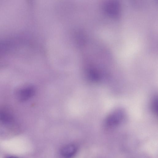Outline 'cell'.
Segmentation results:
<instances>
[{
    "label": "cell",
    "instance_id": "4",
    "mask_svg": "<svg viewBox=\"0 0 158 158\" xmlns=\"http://www.w3.org/2000/svg\"><path fill=\"white\" fill-rule=\"evenodd\" d=\"M77 151L76 147L73 144H68L64 147L61 149V155L65 158H70L76 153Z\"/></svg>",
    "mask_w": 158,
    "mask_h": 158
},
{
    "label": "cell",
    "instance_id": "2",
    "mask_svg": "<svg viewBox=\"0 0 158 158\" xmlns=\"http://www.w3.org/2000/svg\"><path fill=\"white\" fill-rule=\"evenodd\" d=\"M35 92L34 89L31 86L23 87L20 88L17 91L16 98L20 101H24L32 96Z\"/></svg>",
    "mask_w": 158,
    "mask_h": 158
},
{
    "label": "cell",
    "instance_id": "3",
    "mask_svg": "<svg viewBox=\"0 0 158 158\" xmlns=\"http://www.w3.org/2000/svg\"><path fill=\"white\" fill-rule=\"evenodd\" d=\"M12 112L9 108L4 106H0V123L9 124L14 121Z\"/></svg>",
    "mask_w": 158,
    "mask_h": 158
},
{
    "label": "cell",
    "instance_id": "1",
    "mask_svg": "<svg viewBox=\"0 0 158 158\" xmlns=\"http://www.w3.org/2000/svg\"><path fill=\"white\" fill-rule=\"evenodd\" d=\"M104 9L107 14L114 18H118L120 15V6L116 1H109L104 3Z\"/></svg>",
    "mask_w": 158,
    "mask_h": 158
},
{
    "label": "cell",
    "instance_id": "5",
    "mask_svg": "<svg viewBox=\"0 0 158 158\" xmlns=\"http://www.w3.org/2000/svg\"><path fill=\"white\" fill-rule=\"evenodd\" d=\"M6 158H19L17 157L14 156H8Z\"/></svg>",
    "mask_w": 158,
    "mask_h": 158
}]
</instances>
